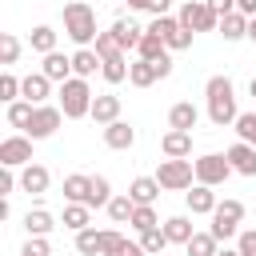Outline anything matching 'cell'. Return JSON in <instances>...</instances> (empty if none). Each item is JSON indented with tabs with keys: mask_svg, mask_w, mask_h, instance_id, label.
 Wrapping results in <instances>:
<instances>
[{
	"mask_svg": "<svg viewBox=\"0 0 256 256\" xmlns=\"http://www.w3.org/2000/svg\"><path fill=\"white\" fill-rule=\"evenodd\" d=\"M64 200L68 204H92V176H64Z\"/></svg>",
	"mask_w": 256,
	"mask_h": 256,
	"instance_id": "cell-17",
	"label": "cell"
},
{
	"mask_svg": "<svg viewBox=\"0 0 256 256\" xmlns=\"http://www.w3.org/2000/svg\"><path fill=\"white\" fill-rule=\"evenodd\" d=\"M196 120H200V112H196V104H188V100L172 104V112H168V128H180V132H192Z\"/></svg>",
	"mask_w": 256,
	"mask_h": 256,
	"instance_id": "cell-20",
	"label": "cell"
},
{
	"mask_svg": "<svg viewBox=\"0 0 256 256\" xmlns=\"http://www.w3.org/2000/svg\"><path fill=\"white\" fill-rule=\"evenodd\" d=\"M164 236H168V244H188L196 232H192V220L188 216H168L164 220Z\"/></svg>",
	"mask_w": 256,
	"mask_h": 256,
	"instance_id": "cell-23",
	"label": "cell"
},
{
	"mask_svg": "<svg viewBox=\"0 0 256 256\" xmlns=\"http://www.w3.org/2000/svg\"><path fill=\"white\" fill-rule=\"evenodd\" d=\"M92 120H96V124H104V128H108V124H116V120H120V96H112V92L96 96V100H92Z\"/></svg>",
	"mask_w": 256,
	"mask_h": 256,
	"instance_id": "cell-16",
	"label": "cell"
},
{
	"mask_svg": "<svg viewBox=\"0 0 256 256\" xmlns=\"http://www.w3.org/2000/svg\"><path fill=\"white\" fill-rule=\"evenodd\" d=\"M184 248H188V256H216V252H220V240H216L212 232H196Z\"/></svg>",
	"mask_w": 256,
	"mask_h": 256,
	"instance_id": "cell-28",
	"label": "cell"
},
{
	"mask_svg": "<svg viewBox=\"0 0 256 256\" xmlns=\"http://www.w3.org/2000/svg\"><path fill=\"white\" fill-rule=\"evenodd\" d=\"M140 248H144L148 256H160V252L168 248V236H164V228H152V232H140Z\"/></svg>",
	"mask_w": 256,
	"mask_h": 256,
	"instance_id": "cell-37",
	"label": "cell"
},
{
	"mask_svg": "<svg viewBox=\"0 0 256 256\" xmlns=\"http://www.w3.org/2000/svg\"><path fill=\"white\" fill-rule=\"evenodd\" d=\"M136 8H140V12H152V16H168V8H172V0H140Z\"/></svg>",
	"mask_w": 256,
	"mask_h": 256,
	"instance_id": "cell-47",
	"label": "cell"
},
{
	"mask_svg": "<svg viewBox=\"0 0 256 256\" xmlns=\"http://www.w3.org/2000/svg\"><path fill=\"white\" fill-rule=\"evenodd\" d=\"M128 72H132V64H128V56H124V52H120V56H112V60H104V68H100V76H104L108 84L128 80Z\"/></svg>",
	"mask_w": 256,
	"mask_h": 256,
	"instance_id": "cell-25",
	"label": "cell"
},
{
	"mask_svg": "<svg viewBox=\"0 0 256 256\" xmlns=\"http://www.w3.org/2000/svg\"><path fill=\"white\" fill-rule=\"evenodd\" d=\"M12 188H16V176H12V168H4L0 172V196H8Z\"/></svg>",
	"mask_w": 256,
	"mask_h": 256,
	"instance_id": "cell-49",
	"label": "cell"
},
{
	"mask_svg": "<svg viewBox=\"0 0 256 256\" xmlns=\"http://www.w3.org/2000/svg\"><path fill=\"white\" fill-rule=\"evenodd\" d=\"M176 28H180V20H172V16H156V20L148 24V32H152V36H160V40H168Z\"/></svg>",
	"mask_w": 256,
	"mask_h": 256,
	"instance_id": "cell-43",
	"label": "cell"
},
{
	"mask_svg": "<svg viewBox=\"0 0 256 256\" xmlns=\"http://www.w3.org/2000/svg\"><path fill=\"white\" fill-rule=\"evenodd\" d=\"M156 180H160L164 192H184V188H192V180H196V164H192V160H160Z\"/></svg>",
	"mask_w": 256,
	"mask_h": 256,
	"instance_id": "cell-4",
	"label": "cell"
},
{
	"mask_svg": "<svg viewBox=\"0 0 256 256\" xmlns=\"http://www.w3.org/2000/svg\"><path fill=\"white\" fill-rule=\"evenodd\" d=\"M48 92H52V80H48L44 72H32V76H24V80H20V96H24L28 104H44V100H48Z\"/></svg>",
	"mask_w": 256,
	"mask_h": 256,
	"instance_id": "cell-14",
	"label": "cell"
},
{
	"mask_svg": "<svg viewBox=\"0 0 256 256\" xmlns=\"http://www.w3.org/2000/svg\"><path fill=\"white\" fill-rule=\"evenodd\" d=\"M32 116H36V104H28V100H16V104H8V124H12V128H24V132H28Z\"/></svg>",
	"mask_w": 256,
	"mask_h": 256,
	"instance_id": "cell-29",
	"label": "cell"
},
{
	"mask_svg": "<svg viewBox=\"0 0 256 256\" xmlns=\"http://www.w3.org/2000/svg\"><path fill=\"white\" fill-rule=\"evenodd\" d=\"M216 256H240V252H236V248H220Z\"/></svg>",
	"mask_w": 256,
	"mask_h": 256,
	"instance_id": "cell-54",
	"label": "cell"
},
{
	"mask_svg": "<svg viewBox=\"0 0 256 256\" xmlns=\"http://www.w3.org/2000/svg\"><path fill=\"white\" fill-rule=\"evenodd\" d=\"M0 100H4V104H16V100H20V80H16L12 72L0 76Z\"/></svg>",
	"mask_w": 256,
	"mask_h": 256,
	"instance_id": "cell-42",
	"label": "cell"
},
{
	"mask_svg": "<svg viewBox=\"0 0 256 256\" xmlns=\"http://www.w3.org/2000/svg\"><path fill=\"white\" fill-rule=\"evenodd\" d=\"M184 196H188L192 216H212V212H216V204H220V200H216V192H212L208 184H192Z\"/></svg>",
	"mask_w": 256,
	"mask_h": 256,
	"instance_id": "cell-13",
	"label": "cell"
},
{
	"mask_svg": "<svg viewBox=\"0 0 256 256\" xmlns=\"http://www.w3.org/2000/svg\"><path fill=\"white\" fill-rule=\"evenodd\" d=\"M176 20H180V28H188V32H212V28H220V16H216L204 0H184Z\"/></svg>",
	"mask_w": 256,
	"mask_h": 256,
	"instance_id": "cell-5",
	"label": "cell"
},
{
	"mask_svg": "<svg viewBox=\"0 0 256 256\" xmlns=\"http://www.w3.org/2000/svg\"><path fill=\"white\" fill-rule=\"evenodd\" d=\"M152 64H156L160 80H164V76H172V56H160V60H152Z\"/></svg>",
	"mask_w": 256,
	"mask_h": 256,
	"instance_id": "cell-50",
	"label": "cell"
},
{
	"mask_svg": "<svg viewBox=\"0 0 256 256\" xmlns=\"http://www.w3.org/2000/svg\"><path fill=\"white\" fill-rule=\"evenodd\" d=\"M28 44H32V48H36L40 56H48V52H56V32H52L48 24H40V28H32Z\"/></svg>",
	"mask_w": 256,
	"mask_h": 256,
	"instance_id": "cell-30",
	"label": "cell"
},
{
	"mask_svg": "<svg viewBox=\"0 0 256 256\" xmlns=\"http://www.w3.org/2000/svg\"><path fill=\"white\" fill-rule=\"evenodd\" d=\"M112 204V184L108 176H92V204L88 208H108Z\"/></svg>",
	"mask_w": 256,
	"mask_h": 256,
	"instance_id": "cell-36",
	"label": "cell"
},
{
	"mask_svg": "<svg viewBox=\"0 0 256 256\" xmlns=\"http://www.w3.org/2000/svg\"><path fill=\"white\" fill-rule=\"evenodd\" d=\"M136 56H140V60H160V56H168V44H164L160 36H152V32H144V40H140V48H136Z\"/></svg>",
	"mask_w": 256,
	"mask_h": 256,
	"instance_id": "cell-31",
	"label": "cell"
},
{
	"mask_svg": "<svg viewBox=\"0 0 256 256\" xmlns=\"http://www.w3.org/2000/svg\"><path fill=\"white\" fill-rule=\"evenodd\" d=\"M196 164V184H208V188H216V184H224L228 176H232V164H228V156H220V152H204L200 160H192Z\"/></svg>",
	"mask_w": 256,
	"mask_h": 256,
	"instance_id": "cell-7",
	"label": "cell"
},
{
	"mask_svg": "<svg viewBox=\"0 0 256 256\" xmlns=\"http://www.w3.org/2000/svg\"><path fill=\"white\" fill-rule=\"evenodd\" d=\"M20 256H52V248H48L44 236H28V244L20 248Z\"/></svg>",
	"mask_w": 256,
	"mask_h": 256,
	"instance_id": "cell-45",
	"label": "cell"
},
{
	"mask_svg": "<svg viewBox=\"0 0 256 256\" xmlns=\"http://www.w3.org/2000/svg\"><path fill=\"white\" fill-rule=\"evenodd\" d=\"M236 136L256 148V112H240V116H236Z\"/></svg>",
	"mask_w": 256,
	"mask_h": 256,
	"instance_id": "cell-40",
	"label": "cell"
},
{
	"mask_svg": "<svg viewBox=\"0 0 256 256\" xmlns=\"http://www.w3.org/2000/svg\"><path fill=\"white\" fill-rule=\"evenodd\" d=\"M64 32H68V40L72 44H80V48H92L96 44V12L84 4V0H68L64 4Z\"/></svg>",
	"mask_w": 256,
	"mask_h": 256,
	"instance_id": "cell-2",
	"label": "cell"
},
{
	"mask_svg": "<svg viewBox=\"0 0 256 256\" xmlns=\"http://www.w3.org/2000/svg\"><path fill=\"white\" fill-rule=\"evenodd\" d=\"M64 228L84 232L88 228V204H64Z\"/></svg>",
	"mask_w": 256,
	"mask_h": 256,
	"instance_id": "cell-33",
	"label": "cell"
},
{
	"mask_svg": "<svg viewBox=\"0 0 256 256\" xmlns=\"http://www.w3.org/2000/svg\"><path fill=\"white\" fill-rule=\"evenodd\" d=\"M240 220H244V204H240V200H220L216 212H212V228H208V232H212L216 240H228V236H236Z\"/></svg>",
	"mask_w": 256,
	"mask_h": 256,
	"instance_id": "cell-6",
	"label": "cell"
},
{
	"mask_svg": "<svg viewBox=\"0 0 256 256\" xmlns=\"http://www.w3.org/2000/svg\"><path fill=\"white\" fill-rule=\"evenodd\" d=\"M92 48H96V56H100V60H112V56H120V44H116V36H112V32H100Z\"/></svg>",
	"mask_w": 256,
	"mask_h": 256,
	"instance_id": "cell-41",
	"label": "cell"
},
{
	"mask_svg": "<svg viewBox=\"0 0 256 256\" xmlns=\"http://www.w3.org/2000/svg\"><path fill=\"white\" fill-rule=\"evenodd\" d=\"M48 80H56V84H64V80H72V56H64V52H48L44 56V68H40Z\"/></svg>",
	"mask_w": 256,
	"mask_h": 256,
	"instance_id": "cell-18",
	"label": "cell"
},
{
	"mask_svg": "<svg viewBox=\"0 0 256 256\" xmlns=\"http://www.w3.org/2000/svg\"><path fill=\"white\" fill-rule=\"evenodd\" d=\"M220 36H224V40H244V36H248V16H244V12L220 16Z\"/></svg>",
	"mask_w": 256,
	"mask_h": 256,
	"instance_id": "cell-24",
	"label": "cell"
},
{
	"mask_svg": "<svg viewBox=\"0 0 256 256\" xmlns=\"http://www.w3.org/2000/svg\"><path fill=\"white\" fill-rule=\"evenodd\" d=\"M128 196H132L136 204H156V196H160V180H156V176H136V180L128 184Z\"/></svg>",
	"mask_w": 256,
	"mask_h": 256,
	"instance_id": "cell-22",
	"label": "cell"
},
{
	"mask_svg": "<svg viewBox=\"0 0 256 256\" xmlns=\"http://www.w3.org/2000/svg\"><path fill=\"white\" fill-rule=\"evenodd\" d=\"M228 164H232V172H240V176H256V148L252 144H244V140H236L228 152Z\"/></svg>",
	"mask_w": 256,
	"mask_h": 256,
	"instance_id": "cell-11",
	"label": "cell"
},
{
	"mask_svg": "<svg viewBox=\"0 0 256 256\" xmlns=\"http://www.w3.org/2000/svg\"><path fill=\"white\" fill-rule=\"evenodd\" d=\"M24 228H28V236H48V232L56 228V220H52V212L36 208V212H28V216H24Z\"/></svg>",
	"mask_w": 256,
	"mask_h": 256,
	"instance_id": "cell-27",
	"label": "cell"
},
{
	"mask_svg": "<svg viewBox=\"0 0 256 256\" xmlns=\"http://www.w3.org/2000/svg\"><path fill=\"white\" fill-rule=\"evenodd\" d=\"M112 36H116V44H120V52L128 56L132 48H140V40H144V32L148 28H140V24H132V20H116L112 28H108Z\"/></svg>",
	"mask_w": 256,
	"mask_h": 256,
	"instance_id": "cell-12",
	"label": "cell"
},
{
	"mask_svg": "<svg viewBox=\"0 0 256 256\" xmlns=\"http://www.w3.org/2000/svg\"><path fill=\"white\" fill-rule=\"evenodd\" d=\"M48 180H52V176H48V168H44V164H28V168L20 172V188H24V192H32V196L48 192Z\"/></svg>",
	"mask_w": 256,
	"mask_h": 256,
	"instance_id": "cell-21",
	"label": "cell"
},
{
	"mask_svg": "<svg viewBox=\"0 0 256 256\" xmlns=\"http://www.w3.org/2000/svg\"><path fill=\"white\" fill-rule=\"evenodd\" d=\"M60 112L68 116V120H80V116H92V88H88V80H80V76H72V80H64L60 84Z\"/></svg>",
	"mask_w": 256,
	"mask_h": 256,
	"instance_id": "cell-3",
	"label": "cell"
},
{
	"mask_svg": "<svg viewBox=\"0 0 256 256\" xmlns=\"http://www.w3.org/2000/svg\"><path fill=\"white\" fill-rule=\"evenodd\" d=\"M104 144H108V148H116V152H128V148L136 144V128H132L128 120H116V124H108V128H104Z\"/></svg>",
	"mask_w": 256,
	"mask_h": 256,
	"instance_id": "cell-15",
	"label": "cell"
},
{
	"mask_svg": "<svg viewBox=\"0 0 256 256\" xmlns=\"http://www.w3.org/2000/svg\"><path fill=\"white\" fill-rule=\"evenodd\" d=\"M236 12H244V16L252 20V16H256V0H236Z\"/></svg>",
	"mask_w": 256,
	"mask_h": 256,
	"instance_id": "cell-51",
	"label": "cell"
},
{
	"mask_svg": "<svg viewBox=\"0 0 256 256\" xmlns=\"http://www.w3.org/2000/svg\"><path fill=\"white\" fill-rule=\"evenodd\" d=\"M120 256H148V252H144V248H140V244H128V248H124V252H120Z\"/></svg>",
	"mask_w": 256,
	"mask_h": 256,
	"instance_id": "cell-52",
	"label": "cell"
},
{
	"mask_svg": "<svg viewBox=\"0 0 256 256\" xmlns=\"http://www.w3.org/2000/svg\"><path fill=\"white\" fill-rule=\"evenodd\" d=\"M132 212H136V200H132V196H112L108 216H112L116 224H132Z\"/></svg>",
	"mask_w": 256,
	"mask_h": 256,
	"instance_id": "cell-32",
	"label": "cell"
},
{
	"mask_svg": "<svg viewBox=\"0 0 256 256\" xmlns=\"http://www.w3.org/2000/svg\"><path fill=\"white\" fill-rule=\"evenodd\" d=\"M0 164L4 168H28L32 164V136H8V140H0Z\"/></svg>",
	"mask_w": 256,
	"mask_h": 256,
	"instance_id": "cell-8",
	"label": "cell"
},
{
	"mask_svg": "<svg viewBox=\"0 0 256 256\" xmlns=\"http://www.w3.org/2000/svg\"><path fill=\"white\" fill-rule=\"evenodd\" d=\"M236 252H240V256H256V228L240 232V240H236Z\"/></svg>",
	"mask_w": 256,
	"mask_h": 256,
	"instance_id": "cell-46",
	"label": "cell"
},
{
	"mask_svg": "<svg viewBox=\"0 0 256 256\" xmlns=\"http://www.w3.org/2000/svg\"><path fill=\"white\" fill-rule=\"evenodd\" d=\"M60 120H64L60 108H52V104H36V116H32V124H28L24 136H32V140H48V136L60 128Z\"/></svg>",
	"mask_w": 256,
	"mask_h": 256,
	"instance_id": "cell-9",
	"label": "cell"
},
{
	"mask_svg": "<svg viewBox=\"0 0 256 256\" xmlns=\"http://www.w3.org/2000/svg\"><path fill=\"white\" fill-rule=\"evenodd\" d=\"M164 44H168V52H184V48H192V32H188V28H176Z\"/></svg>",
	"mask_w": 256,
	"mask_h": 256,
	"instance_id": "cell-44",
	"label": "cell"
},
{
	"mask_svg": "<svg viewBox=\"0 0 256 256\" xmlns=\"http://www.w3.org/2000/svg\"><path fill=\"white\" fill-rule=\"evenodd\" d=\"M216 16H228V12H236V0H204Z\"/></svg>",
	"mask_w": 256,
	"mask_h": 256,
	"instance_id": "cell-48",
	"label": "cell"
},
{
	"mask_svg": "<svg viewBox=\"0 0 256 256\" xmlns=\"http://www.w3.org/2000/svg\"><path fill=\"white\" fill-rule=\"evenodd\" d=\"M248 92H252V96H256V76H252V84H248Z\"/></svg>",
	"mask_w": 256,
	"mask_h": 256,
	"instance_id": "cell-55",
	"label": "cell"
},
{
	"mask_svg": "<svg viewBox=\"0 0 256 256\" xmlns=\"http://www.w3.org/2000/svg\"><path fill=\"white\" fill-rule=\"evenodd\" d=\"M128 80H132L136 88H152V84L160 80V72H156V64H152V60H136V64H132V72H128Z\"/></svg>",
	"mask_w": 256,
	"mask_h": 256,
	"instance_id": "cell-26",
	"label": "cell"
},
{
	"mask_svg": "<svg viewBox=\"0 0 256 256\" xmlns=\"http://www.w3.org/2000/svg\"><path fill=\"white\" fill-rule=\"evenodd\" d=\"M128 248V240L116 232V228H108V232H100V256H120Z\"/></svg>",
	"mask_w": 256,
	"mask_h": 256,
	"instance_id": "cell-39",
	"label": "cell"
},
{
	"mask_svg": "<svg viewBox=\"0 0 256 256\" xmlns=\"http://www.w3.org/2000/svg\"><path fill=\"white\" fill-rule=\"evenodd\" d=\"M16 60H20V40H16L12 32H0V64L12 68Z\"/></svg>",
	"mask_w": 256,
	"mask_h": 256,
	"instance_id": "cell-35",
	"label": "cell"
},
{
	"mask_svg": "<svg viewBox=\"0 0 256 256\" xmlns=\"http://www.w3.org/2000/svg\"><path fill=\"white\" fill-rule=\"evenodd\" d=\"M204 96H208V120H212L216 128L236 124L240 108H236V88H232L228 76H212V80L204 84Z\"/></svg>",
	"mask_w": 256,
	"mask_h": 256,
	"instance_id": "cell-1",
	"label": "cell"
},
{
	"mask_svg": "<svg viewBox=\"0 0 256 256\" xmlns=\"http://www.w3.org/2000/svg\"><path fill=\"white\" fill-rule=\"evenodd\" d=\"M132 228H136V232H152V228H160L156 208H152V204H136V212H132Z\"/></svg>",
	"mask_w": 256,
	"mask_h": 256,
	"instance_id": "cell-34",
	"label": "cell"
},
{
	"mask_svg": "<svg viewBox=\"0 0 256 256\" xmlns=\"http://www.w3.org/2000/svg\"><path fill=\"white\" fill-rule=\"evenodd\" d=\"M96 68H104V60L96 56V48H76V52H72V76L88 80Z\"/></svg>",
	"mask_w": 256,
	"mask_h": 256,
	"instance_id": "cell-19",
	"label": "cell"
},
{
	"mask_svg": "<svg viewBox=\"0 0 256 256\" xmlns=\"http://www.w3.org/2000/svg\"><path fill=\"white\" fill-rule=\"evenodd\" d=\"M160 148H164V156H168V160H188V156H192V132L168 128V132H164V140H160Z\"/></svg>",
	"mask_w": 256,
	"mask_h": 256,
	"instance_id": "cell-10",
	"label": "cell"
},
{
	"mask_svg": "<svg viewBox=\"0 0 256 256\" xmlns=\"http://www.w3.org/2000/svg\"><path fill=\"white\" fill-rule=\"evenodd\" d=\"M248 40H256V16L248 20Z\"/></svg>",
	"mask_w": 256,
	"mask_h": 256,
	"instance_id": "cell-53",
	"label": "cell"
},
{
	"mask_svg": "<svg viewBox=\"0 0 256 256\" xmlns=\"http://www.w3.org/2000/svg\"><path fill=\"white\" fill-rule=\"evenodd\" d=\"M124 4H132V8H136V4H140V0H124Z\"/></svg>",
	"mask_w": 256,
	"mask_h": 256,
	"instance_id": "cell-56",
	"label": "cell"
},
{
	"mask_svg": "<svg viewBox=\"0 0 256 256\" xmlns=\"http://www.w3.org/2000/svg\"><path fill=\"white\" fill-rule=\"evenodd\" d=\"M76 252H80V256H100V232H96V228L76 232Z\"/></svg>",
	"mask_w": 256,
	"mask_h": 256,
	"instance_id": "cell-38",
	"label": "cell"
}]
</instances>
